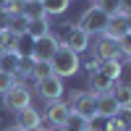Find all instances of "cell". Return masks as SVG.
<instances>
[{"label": "cell", "mask_w": 131, "mask_h": 131, "mask_svg": "<svg viewBox=\"0 0 131 131\" xmlns=\"http://www.w3.org/2000/svg\"><path fill=\"white\" fill-rule=\"evenodd\" d=\"M31 50H34V39L29 34H18L16 42H13V52L18 58H31Z\"/></svg>", "instance_id": "16"}, {"label": "cell", "mask_w": 131, "mask_h": 131, "mask_svg": "<svg viewBox=\"0 0 131 131\" xmlns=\"http://www.w3.org/2000/svg\"><path fill=\"white\" fill-rule=\"evenodd\" d=\"M26 26H29V18L24 16V13H16V16H8V21H5V29L10 31V34H26Z\"/></svg>", "instance_id": "17"}, {"label": "cell", "mask_w": 131, "mask_h": 131, "mask_svg": "<svg viewBox=\"0 0 131 131\" xmlns=\"http://www.w3.org/2000/svg\"><path fill=\"white\" fill-rule=\"evenodd\" d=\"M26 34H29L31 39H42V37H47V34H50L47 16H45V18H31L29 26H26Z\"/></svg>", "instance_id": "14"}, {"label": "cell", "mask_w": 131, "mask_h": 131, "mask_svg": "<svg viewBox=\"0 0 131 131\" xmlns=\"http://www.w3.org/2000/svg\"><path fill=\"white\" fill-rule=\"evenodd\" d=\"M8 131H21V128H16V126H13V128H8Z\"/></svg>", "instance_id": "34"}, {"label": "cell", "mask_w": 131, "mask_h": 131, "mask_svg": "<svg viewBox=\"0 0 131 131\" xmlns=\"http://www.w3.org/2000/svg\"><path fill=\"white\" fill-rule=\"evenodd\" d=\"M68 107H71V113L86 118V121H94L97 118V94H92V92H76L71 97Z\"/></svg>", "instance_id": "2"}, {"label": "cell", "mask_w": 131, "mask_h": 131, "mask_svg": "<svg viewBox=\"0 0 131 131\" xmlns=\"http://www.w3.org/2000/svg\"><path fill=\"white\" fill-rule=\"evenodd\" d=\"M126 24H128V34H131V13H126Z\"/></svg>", "instance_id": "31"}, {"label": "cell", "mask_w": 131, "mask_h": 131, "mask_svg": "<svg viewBox=\"0 0 131 131\" xmlns=\"http://www.w3.org/2000/svg\"><path fill=\"white\" fill-rule=\"evenodd\" d=\"M0 55H3V50H0Z\"/></svg>", "instance_id": "36"}, {"label": "cell", "mask_w": 131, "mask_h": 131, "mask_svg": "<svg viewBox=\"0 0 131 131\" xmlns=\"http://www.w3.org/2000/svg\"><path fill=\"white\" fill-rule=\"evenodd\" d=\"M121 13H131V0H121Z\"/></svg>", "instance_id": "30"}, {"label": "cell", "mask_w": 131, "mask_h": 131, "mask_svg": "<svg viewBox=\"0 0 131 131\" xmlns=\"http://www.w3.org/2000/svg\"><path fill=\"white\" fill-rule=\"evenodd\" d=\"M118 50H121V55L131 58V34H123L121 39H118Z\"/></svg>", "instance_id": "27"}, {"label": "cell", "mask_w": 131, "mask_h": 131, "mask_svg": "<svg viewBox=\"0 0 131 131\" xmlns=\"http://www.w3.org/2000/svg\"><path fill=\"white\" fill-rule=\"evenodd\" d=\"M105 131H126V126L118 121V118L113 115V118H107V126H105Z\"/></svg>", "instance_id": "29"}, {"label": "cell", "mask_w": 131, "mask_h": 131, "mask_svg": "<svg viewBox=\"0 0 131 131\" xmlns=\"http://www.w3.org/2000/svg\"><path fill=\"white\" fill-rule=\"evenodd\" d=\"M13 42H16V34H10L5 26H0V50H13Z\"/></svg>", "instance_id": "25"}, {"label": "cell", "mask_w": 131, "mask_h": 131, "mask_svg": "<svg viewBox=\"0 0 131 131\" xmlns=\"http://www.w3.org/2000/svg\"><path fill=\"white\" fill-rule=\"evenodd\" d=\"M21 13H24L29 21H31V18H45V16H47L39 0H24V8H21Z\"/></svg>", "instance_id": "19"}, {"label": "cell", "mask_w": 131, "mask_h": 131, "mask_svg": "<svg viewBox=\"0 0 131 131\" xmlns=\"http://www.w3.org/2000/svg\"><path fill=\"white\" fill-rule=\"evenodd\" d=\"M97 71H102V73L107 76V79L118 81V79H121V60H100Z\"/></svg>", "instance_id": "20"}, {"label": "cell", "mask_w": 131, "mask_h": 131, "mask_svg": "<svg viewBox=\"0 0 131 131\" xmlns=\"http://www.w3.org/2000/svg\"><path fill=\"white\" fill-rule=\"evenodd\" d=\"M50 68H52V73H55V76H60V79L73 76L76 71L81 68L79 52H73L71 47H66V45H58V50L52 52V58H50Z\"/></svg>", "instance_id": "1"}, {"label": "cell", "mask_w": 131, "mask_h": 131, "mask_svg": "<svg viewBox=\"0 0 131 131\" xmlns=\"http://www.w3.org/2000/svg\"><path fill=\"white\" fill-rule=\"evenodd\" d=\"M52 131H68V128H66V126H55V128H52Z\"/></svg>", "instance_id": "32"}, {"label": "cell", "mask_w": 131, "mask_h": 131, "mask_svg": "<svg viewBox=\"0 0 131 131\" xmlns=\"http://www.w3.org/2000/svg\"><path fill=\"white\" fill-rule=\"evenodd\" d=\"M113 79H107L102 71H92L89 73V92L92 94H102V92H110L113 89Z\"/></svg>", "instance_id": "13"}, {"label": "cell", "mask_w": 131, "mask_h": 131, "mask_svg": "<svg viewBox=\"0 0 131 131\" xmlns=\"http://www.w3.org/2000/svg\"><path fill=\"white\" fill-rule=\"evenodd\" d=\"M13 84H16V76H13V73H8V71H0V94H3V92H8Z\"/></svg>", "instance_id": "26"}, {"label": "cell", "mask_w": 131, "mask_h": 131, "mask_svg": "<svg viewBox=\"0 0 131 131\" xmlns=\"http://www.w3.org/2000/svg\"><path fill=\"white\" fill-rule=\"evenodd\" d=\"M39 3H42L47 16H60V13H66V8H68L71 0H39Z\"/></svg>", "instance_id": "21"}, {"label": "cell", "mask_w": 131, "mask_h": 131, "mask_svg": "<svg viewBox=\"0 0 131 131\" xmlns=\"http://www.w3.org/2000/svg\"><path fill=\"white\" fill-rule=\"evenodd\" d=\"M68 115H71V107L55 100V102H47V123L55 128V126H66V121H68Z\"/></svg>", "instance_id": "11"}, {"label": "cell", "mask_w": 131, "mask_h": 131, "mask_svg": "<svg viewBox=\"0 0 131 131\" xmlns=\"http://www.w3.org/2000/svg\"><path fill=\"white\" fill-rule=\"evenodd\" d=\"M31 105V94H29V86L16 81L8 92H3V107L5 110H21V107H29Z\"/></svg>", "instance_id": "3"}, {"label": "cell", "mask_w": 131, "mask_h": 131, "mask_svg": "<svg viewBox=\"0 0 131 131\" xmlns=\"http://www.w3.org/2000/svg\"><path fill=\"white\" fill-rule=\"evenodd\" d=\"M29 73L39 81V79H47V76H52V68H50V63H37V60H34V66H31Z\"/></svg>", "instance_id": "24"}, {"label": "cell", "mask_w": 131, "mask_h": 131, "mask_svg": "<svg viewBox=\"0 0 131 131\" xmlns=\"http://www.w3.org/2000/svg\"><path fill=\"white\" fill-rule=\"evenodd\" d=\"M94 58L97 60H118V58H121L118 42L115 39H107V37H100L97 45H94Z\"/></svg>", "instance_id": "9"}, {"label": "cell", "mask_w": 131, "mask_h": 131, "mask_svg": "<svg viewBox=\"0 0 131 131\" xmlns=\"http://www.w3.org/2000/svg\"><path fill=\"white\" fill-rule=\"evenodd\" d=\"M18 63L21 58L16 55L13 50H3V55H0V71H8V73H18Z\"/></svg>", "instance_id": "18"}, {"label": "cell", "mask_w": 131, "mask_h": 131, "mask_svg": "<svg viewBox=\"0 0 131 131\" xmlns=\"http://www.w3.org/2000/svg\"><path fill=\"white\" fill-rule=\"evenodd\" d=\"M94 5L100 8L102 13H107V16L121 13V0H94Z\"/></svg>", "instance_id": "23"}, {"label": "cell", "mask_w": 131, "mask_h": 131, "mask_svg": "<svg viewBox=\"0 0 131 131\" xmlns=\"http://www.w3.org/2000/svg\"><path fill=\"white\" fill-rule=\"evenodd\" d=\"M115 118H118V121H121V123L128 128V126H131V107H118Z\"/></svg>", "instance_id": "28"}, {"label": "cell", "mask_w": 131, "mask_h": 131, "mask_svg": "<svg viewBox=\"0 0 131 131\" xmlns=\"http://www.w3.org/2000/svg\"><path fill=\"white\" fill-rule=\"evenodd\" d=\"M107 18H110L107 13H102V10L97 8V5H92L89 10H84V16H81V21H79L76 26H79V29H84L89 37H92V34H102V31H105V26H107Z\"/></svg>", "instance_id": "4"}, {"label": "cell", "mask_w": 131, "mask_h": 131, "mask_svg": "<svg viewBox=\"0 0 131 131\" xmlns=\"http://www.w3.org/2000/svg\"><path fill=\"white\" fill-rule=\"evenodd\" d=\"M118 113V102H115V97L110 92H102V94H97V118H113Z\"/></svg>", "instance_id": "12"}, {"label": "cell", "mask_w": 131, "mask_h": 131, "mask_svg": "<svg viewBox=\"0 0 131 131\" xmlns=\"http://www.w3.org/2000/svg\"><path fill=\"white\" fill-rule=\"evenodd\" d=\"M37 94L42 97L45 102H55L63 97V79L60 76H47V79H39L37 81Z\"/></svg>", "instance_id": "5"}, {"label": "cell", "mask_w": 131, "mask_h": 131, "mask_svg": "<svg viewBox=\"0 0 131 131\" xmlns=\"http://www.w3.org/2000/svg\"><path fill=\"white\" fill-rule=\"evenodd\" d=\"M123 34H128V24H126V13H115V16H110L107 18V26H105V31H102V37H107V39H121Z\"/></svg>", "instance_id": "10"}, {"label": "cell", "mask_w": 131, "mask_h": 131, "mask_svg": "<svg viewBox=\"0 0 131 131\" xmlns=\"http://www.w3.org/2000/svg\"><path fill=\"white\" fill-rule=\"evenodd\" d=\"M110 94L115 97V102H118V107H131V84H113V89H110Z\"/></svg>", "instance_id": "15"}, {"label": "cell", "mask_w": 131, "mask_h": 131, "mask_svg": "<svg viewBox=\"0 0 131 131\" xmlns=\"http://www.w3.org/2000/svg\"><path fill=\"white\" fill-rule=\"evenodd\" d=\"M63 45L71 47L73 52H84L86 47H89V34H86L84 29L68 24V34H66V42H63Z\"/></svg>", "instance_id": "8"}, {"label": "cell", "mask_w": 131, "mask_h": 131, "mask_svg": "<svg viewBox=\"0 0 131 131\" xmlns=\"http://www.w3.org/2000/svg\"><path fill=\"white\" fill-rule=\"evenodd\" d=\"M66 128H68V131H92V121H86V118L71 113L68 121H66Z\"/></svg>", "instance_id": "22"}, {"label": "cell", "mask_w": 131, "mask_h": 131, "mask_svg": "<svg viewBox=\"0 0 131 131\" xmlns=\"http://www.w3.org/2000/svg\"><path fill=\"white\" fill-rule=\"evenodd\" d=\"M37 131H45V128H37Z\"/></svg>", "instance_id": "35"}, {"label": "cell", "mask_w": 131, "mask_h": 131, "mask_svg": "<svg viewBox=\"0 0 131 131\" xmlns=\"http://www.w3.org/2000/svg\"><path fill=\"white\" fill-rule=\"evenodd\" d=\"M5 5H8V0H0V10H3V8H5Z\"/></svg>", "instance_id": "33"}, {"label": "cell", "mask_w": 131, "mask_h": 131, "mask_svg": "<svg viewBox=\"0 0 131 131\" xmlns=\"http://www.w3.org/2000/svg\"><path fill=\"white\" fill-rule=\"evenodd\" d=\"M58 50V39L47 34V37H42V39H34V50H31V60H37V63H50L52 58V52Z\"/></svg>", "instance_id": "6"}, {"label": "cell", "mask_w": 131, "mask_h": 131, "mask_svg": "<svg viewBox=\"0 0 131 131\" xmlns=\"http://www.w3.org/2000/svg\"><path fill=\"white\" fill-rule=\"evenodd\" d=\"M39 123H42V115H39L31 105L16 110V128H21V131H37Z\"/></svg>", "instance_id": "7"}]
</instances>
